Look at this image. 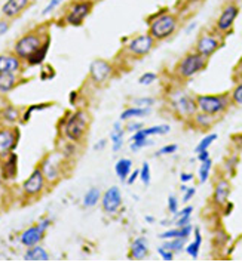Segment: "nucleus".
I'll use <instances>...</instances> for the list:
<instances>
[{"label":"nucleus","mask_w":242,"mask_h":262,"mask_svg":"<svg viewBox=\"0 0 242 262\" xmlns=\"http://www.w3.org/2000/svg\"><path fill=\"white\" fill-rule=\"evenodd\" d=\"M178 28V18L177 15L161 11L156 15L149 18V34L155 40H165L171 37Z\"/></svg>","instance_id":"f257e3e1"},{"label":"nucleus","mask_w":242,"mask_h":262,"mask_svg":"<svg viewBox=\"0 0 242 262\" xmlns=\"http://www.w3.org/2000/svg\"><path fill=\"white\" fill-rule=\"evenodd\" d=\"M169 104L181 119H190L198 113L196 98L190 96L186 91H172L169 94Z\"/></svg>","instance_id":"f03ea898"},{"label":"nucleus","mask_w":242,"mask_h":262,"mask_svg":"<svg viewBox=\"0 0 242 262\" xmlns=\"http://www.w3.org/2000/svg\"><path fill=\"white\" fill-rule=\"evenodd\" d=\"M232 102L230 95L223 94V95H198L196 96V104H198V111H202L210 116H218L224 113Z\"/></svg>","instance_id":"7ed1b4c3"},{"label":"nucleus","mask_w":242,"mask_h":262,"mask_svg":"<svg viewBox=\"0 0 242 262\" xmlns=\"http://www.w3.org/2000/svg\"><path fill=\"white\" fill-rule=\"evenodd\" d=\"M207 59L208 58H205L204 55H201L198 52L188 53L178 62L175 71L181 79H190L207 67Z\"/></svg>","instance_id":"20e7f679"},{"label":"nucleus","mask_w":242,"mask_h":262,"mask_svg":"<svg viewBox=\"0 0 242 262\" xmlns=\"http://www.w3.org/2000/svg\"><path fill=\"white\" fill-rule=\"evenodd\" d=\"M88 123H89V120H88V114L85 111L79 110V111L73 113L69 117V120L66 121V126H64L66 137L73 143H79L86 132Z\"/></svg>","instance_id":"39448f33"},{"label":"nucleus","mask_w":242,"mask_h":262,"mask_svg":"<svg viewBox=\"0 0 242 262\" xmlns=\"http://www.w3.org/2000/svg\"><path fill=\"white\" fill-rule=\"evenodd\" d=\"M42 37L39 34L34 33H28L26 36H23L14 46V52L17 56L27 59L31 53H34L40 46H42Z\"/></svg>","instance_id":"423d86ee"},{"label":"nucleus","mask_w":242,"mask_h":262,"mask_svg":"<svg viewBox=\"0 0 242 262\" xmlns=\"http://www.w3.org/2000/svg\"><path fill=\"white\" fill-rule=\"evenodd\" d=\"M155 39L147 33V34H140L137 37H134L128 46H127V52L133 56H144L147 55L153 48H155Z\"/></svg>","instance_id":"0eeeda50"},{"label":"nucleus","mask_w":242,"mask_h":262,"mask_svg":"<svg viewBox=\"0 0 242 262\" xmlns=\"http://www.w3.org/2000/svg\"><path fill=\"white\" fill-rule=\"evenodd\" d=\"M111 73H113V67L106 59H95L89 65V76L97 85L107 82Z\"/></svg>","instance_id":"6e6552de"},{"label":"nucleus","mask_w":242,"mask_h":262,"mask_svg":"<svg viewBox=\"0 0 242 262\" xmlns=\"http://www.w3.org/2000/svg\"><path fill=\"white\" fill-rule=\"evenodd\" d=\"M18 144V130L9 127L0 129V159H6Z\"/></svg>","instance_id":"1a4fd4ad"},{"label":"nucleus","mask_w":242,"mask_h":262,"mask_svg":"<svg viewBox=\"0 0 242 262\" xmlns=\"http://www.w3.org/2000/svg\"><path fill=\"white\" fill-rule=\"evenodd\" d=\"M92 6L94 5H92V2H89V0H83V2L75 3L66 17V23L70 25H81L85 21V18L91 14Z\"/></svg>","instance_id":"9d476101"},{"label":"nucleus","mask_w":242,"mask_h":262,"mask_svg":"<svg viewBox=\"0 0 242 262\" xmlns=\"http://www.w3.org/2000/svg\"><path fill=\"white\" fill-rule=\"evenodd\" d=\"M238 15H239V8H238L236 5H233V3H232V5H227V6L221 11V14L218 15V18H217V21H215V28H217V31H220V33H229V31L232 30V27H233V24H235Z\"/></svg>","instance_id":"9b49d317"},{"label":"nucleus","mask_w":242,"mask_h":262,"mask_svg":"<svg viewBox=\"0 0 242 262\" xmlns=\"http://www.w3.org/2000/svg\"><path fill=\"white\" fill-rule=\"evenodd\" d=\"M122 206V194L117 187H110L104 194H103V209L106 214L113 215L119 211Z\"/></svg>","instance_id":"f8f14e48"},{"label":"nucleus","mask_w":242,"mask_h":262,"mask_svg":"<svg viewBox=\"0 0 242 262\" xmlns=\"http://www.w3.org/2000/svg\"><path fill=\"white\" fill-rule=\"evenodd\" d=\"M43 187H45V175L42 172L40 167L34 169L31 172V175L24 181L23 184V191L27 194V195H37L43 191Z\"/></svg>","instance_id":"ddd939ff"},{"label":"nucleus","mask_w":242,"mask_h":262,"mask_svg":"<svg viewBox=\"0 0 242 262\" xmlns=\"http://www.w3.org/2000/svg\"><path fill=\"white\" fill-rule=\"evenodd\" d=\"M218 48H220V40L213 34H204L196 42V52L204 55L205 58H210Z\"/></svg>","instance_id":"4468645a"},{"label":"nucleus","mask_w":242,"mask_h":262,"mask_svg":"<svg viewBox=\"0 0 242 262\" xmlns=\"http://www.w3.org/2000/svg\"><path fill=\"white\" fill-rule=\"evenodd\" d=\"M0 173H2V179H5V181H11L17 176L18 156L15 153H11L6 159H3V165H2V169H0Z\"/></svg>","instance_id":"2eb2a0df"},{"label":"nucleus","mask_w":242,"mask_h":262,"mask_svg":"<svg viewBox=\"0 0 242 262\" xmlns=\"http://www.w3.org/2000/svg\"><path fill=\"white\" fill-rule=\"evenodd\" d=\"M43 234H45V230H43L40 225H34V227L27 228V230L21 234L20 241H21L26 247H31V246H36V244L43 238Z\"/></svg>","instance_id":"dca6fc26"},{"label":"nucleus","mask_w":242,"mask_h":262,"mask_svg":"<svg viewBox=\"0 0 242 262\" xmlns=\"http://www.w3.org/2000/svg\"><path fill=\"white\" fill-rule=\"evenodd\" d=\"M229 194H230V184L227 179H220L215 187H214V194H213V200L215 205L218 206H224L227 203L229 199Z\"/></svg>","instance_id":"f3484780"},{"label":"nucleus","mask_w":242,"mask_h":262,"mask_svg":"<svg viewBox=\"0 0 242 262\" xmlns=\"http://www.w3.org/2000/svg\"><path fill=\"white\" fill-rule=\"evenodd\" d=\"M21 69L20 56L17 55H0V73H17Z\"/></svg>","instance_id":"a211bd4d"},{"label":"nucleus","mask_w":242,"mask_h":262,"mask_svg":"<svg viewBox=\"0 0 242 262\" xmlns=\"http://www.w3.org/2000/svg\"><path fill=\"white\" fill-rule=\"evenodd\" d=\"M43 175H45V179H48L49 182H54L59 178V166L58 163L55 162V156H49L46 157L43 162H42V166H40Z\"/></svg>","instance_id":"6ab92c4d"},{"label":"nucleus","mask_w":242,"mask_h":262,"mask_svg":"<svg viewBox=\"0 0 242 262\" xmlns=\"http://www.w3.org/2000/svg\"><path fill=\"white\" fill-rule=\"evenodd\" d=\"M149 255V246H147V241L144 237H138L133 241L131 244V249H130V253H128V258L130 259H144L146 256Z\"/></svg>","instance_id":"aec40b11"},{"label":"nucleus","mask_w":242,"mask_h":262,"mask_svg":"<svg viewBox=\"0 0 242 262\" xmlns=\"http://www.w3.org/2000/svg\"><path fill=\"white\" fill-rule=\"evenodd\" d=\"M30 3V0H8L2 8V14L8 18H14L18 14H21L27 5Z\"/></svg>","instance_id":"412c9836"},{"label":"nucleus","mask_w":242,"mask_h":262,"mask_svg":"<svg viewBox=\"0 0 242 262\" xmlns=\"http://www.w3.org/2000/svg\"><path fill=\"white\" fill-rule=\"evenodd\" d=\"M131 169H133V162H131V159H127V157L119 159L114 165L116 175L119 176L120 181H124V182H127V179L131 173Z\"/></svg>","instance_id":"4be33fe9"},{"label":"nucleus","mask_w":242,"mask_h":262,"mask_svg":"<svg viewBox=\"0 0 242 262\" xmlns=\"http://www.w3.org/2000/svg\"><path fill=\"white\" fill-rule=\"evenodd\" d=\"M193 228L190 224L185 225V227H177V228H172V230H168L165 233H162L159 237L162 240H169V238H177V237H183V238H188L190 234H192Z\"/></svg>","instance_id":"5701e85b"},{"label":"nucleus","mask_w":242,"mask_h":262,"mask_svg":"<svg viewBox=\"0 0 242 262\" xmlns=\"http://www.w3.org/2000/svg\"><path fill=\"white\" fill-rule=\"evenodd\" d=\"M49 43H51V39H49V37H46L45 43H42V46H40V48H39L34 53H31V55L27 58V62H28L30 65H39V64H42V62L45 61L46 55H48V50H49Z\"/></svg>","instance_id":"b1692460"},{"label":"nucleus","mask_w":242,"mask_h":262,"mask_svg":"<svg viewBox=\"0 0 242 262\" xmlns=\"http://www.w3.org/2000/svg\"><path fill=\"white\" fill-rule=\"evenodd\" d=\"M124 135H125V129L120 126V123H116L113 126V130L110 134V138H111V143H113V151H119L124 145Z\"/></svg>","instance_id":"393cba45"},{"label":"nucleus","mask_w":242,"mask_h":262,"mask_svg":"<svg viewBox=\"0 0 242 262\" xmlns=\"http://www.w3.org/2000/svg\"><path fill=\"white\" fill-rule=\"evenodd\" d=\"M24 259L26 261H49V255H48V252L43 247H40V246L36 244V246H31L26 252Z\"/></svg>","instance_id":"a878e982"},{"label":"nucleus","mask_w":242,"mask_h":262,"mask_svg":"<svg viewBox=\"0 0 242 262\" xmlns=\"http://www.w3.org/2000/svg\"><path fill=\"white\" fill-rule=\"evenodd\" d=\"M17 77L15 73H0V92H9L15 88Z\"/></svg>","instance_id":"bb28decb"},{"label":"nucleus","mask_w":242,"mask_h":262,"mask_svg":"<svg viewBox=\"0 0 242 262\" xmlns=\"http://www.w3.org/2000/svg\"><path fill=\"white\" fill-rule=\"evenodd\" d=\"M149 113H150V108H146V107H130L120 114V120L125 121V120H131L135 117H144Z\"/></svg>","instance_id":"cd10ccee"},{"label":"nucleus","mask_w":242,"mask_h":262,"mask_svg":"<svg viewBox=\"0 0 242 262\" xmlns=\"http://www.w3.org/2000/svg\"><path fill=\"white\" fill-rule=\"evenodd\" d=\"M201 244H202V236H201L199 228H196V230H195V240L186 246V253H188L190 258L196 259L198 255H199V250H201Z\"/></svg>","instance_id":"c85d7f7f"},{"label":"nucleus","mask_w":242,"mask_h":262,"mask_svg":"<svg viewBox=\"0 0 242 262\" xmlns=\"http://www.w3.org/2000/svg\"><path fill=\"white\" fill-rule=\"evenodd\" d=\"M100 199H101L100 190L95 188V187H92V188H89V190L86 191V194H85V197H83V206H85V208H94V206L100 202Z\"/></svg>","instance_id":"c756f323"},{"label":"nucleus","mask_w":242,"mask_h":262,"mask_svg":"<svg viewBox=\"0 0 242 262\" xmlns=\"http://www.w3.org/2000/svg\"><path fill=\"white\" fill-rule=\"evenodd\" d=\"M192 212H193V208H192V206H188V208H185L183 211L177 212V214L174 215V219H175L177 227H185V225L190 224Z\"/></svg>","instance_id":"7c9ffc66"},{"label":"nucleus","mask_w":242,"mask_h":262,"mask_svg":"<svg viewBox=\"0 0 242 262\" xmlns=\"http://www.w3.org/2000/svg\"><path fill=\"white\" fill-rule=\"evenodd\" d=\"M211 166H213V162L211 159L205 160V162H201V166H199V172H198V176H199V182L201 184H205L210 178V172H211Z\"/></svg>","instance_id":"2f4dec72"},{"label":"nucleus","mask_w":242,"mask_h":262,"mask_svg":"<svg viewBox=\"0 0 242 262\" xmlns=\"http://www.w3.org/2000/svg\"><path fill=\"white\" fill-rule=\"evenodd\" d=\"M185 243H186V238H183V237H177V238H169L165 244H162L165 249H169V250H172L174 253L175 252H180L181 249L185 247Z\"/></svg>","instance_id":"473e14b6"},{"label":"nucleus","mask_w":242,"mask_h":262,"mask_svg":"<svg viewBox=\"0 0 242 262\" xmlns=\"http://www.w3.org/2000/svg\"><path fill=\"white\" fill-rule=\"evenodd\" d=\"M169 126L168 124H158V126H152V127H147V129H143V132L147 135V137H152V135H165L169 132Z\"/></svg>","instance_id":"72a5a7b5"},{"label":"nucleus","mask_w":242,"mask_h":262,"mask_svg":"<svg viewBox=\"0 0 242 262\" xmlns=\"http://www.w3.org/2000/svg\"><path fill=\"white\" fill-rule=\"evenodd\" d=\"M217 138H218V135H217V134H210V135L204 137V138L199 141V144L196 145L195 153L198 154V153H201V151H204V150H208V148H210V145H211V144H213Z\"/></svg>","instance_id":"f704fd0d"},{"label":"nucleus","mask_w":242,"mask_h":262,"mask_svg":"<svg viewBox=\"0 0 242 262\" xmlns=\"http://www.w3.org/2000/svg\"><path fill=\"white\" fill-rule=\"evenodd\" d=\"M193 119H195V121H196V124H198L199 127H208V126L213 124L214 116H210V114H205V113L199 111V113H196V114L193 116Z\"/></svg>","instance_id":"c9c22d12"},{"label":"nucleus","mask_w":242,"mask_h":262,"mask_svg":"<svg viewBox=\"0 0 242 262\" xmlns=\"http://www.w3.org/2000/svg\"><path fill=\"white\" fill-rule=\"evenodd\" d=\"M3 119L6 120V121H17L18 120V110L17 108H14L12 105H9V107H6L5 110H3Z\"/></svg>","instance_id":"e433bc0d"},{"label":"nucleus","mask_w":242,"mask_h":262,"mask_svg":"<svg viewBox=\"0 0 242 262\" xmlns=\"http://www.w3.org/2000/svg\"><path fill=\"white\" fill-rule=\"evenodd\" d=\"M156 79H158L156 73L147 71V73L141 74V77L138 79V83H140V85H143V86H149V85H152L153 82H156Z\"/></svg>","instance_id":"4c0bfd02"},{"label":"nucleus","mask_w":242,"mask_h":262,"mask_svg":"<svg viewBox=\"0 0 242 262\" xmlns=\"http://www.w3.org/2000/svg\"><path fill=\"white\" fill-rule=\"evenodd\" d=\"M140 181L146 187L150 184V167H149V163H143V166L140 169Z\"/></svg>","instance_id":"58836bf2"},{"label":"nucleus","mask_w":242,"mask_h":262,"mask_svg":"<svg viewBox=\"0 0 242 262\" xmlns=\"http://www.w3.org/2000/svg\"><path fill=\"white\" fill-rule=\"evenodd\" d=\"M230 98H232V102L238 104V105H242V83H239L230 94Z\"/></svg>","instance_id":"ea45409f"},{"label":"nucleus","mask_w":242,"mask_h":262,"mask_svg":"<svg viewBox=\"0 0 242 262\" xmlns=\"http://www.w3.org/2000/svg\"><path fill=\"white\" fill-rule=\"evenodd\" d=\"M153 143L149 140V138H146V140H141V141H133L131 143V150L133 151H138V150H141V148H144V147H147V145H152Z\"/></svg>","instance_id":"a19ab883"},{"label":"nucleus","mask_w":242,"mask_h":262,"mask_svg":"<svg viewBox=\"0 0 242 262\" xmlns=\"http://www.w3.org/2000/svg\"><path fill=\"white\" fill-rule=\"evenodd\" d=\"M158 253L162 256L163 261H172V259H174V252L169 250V249H165L163 246L158 247Z\"/></svg>","instance_id":"79ce46f5"},{"label":"nucleus","mask_w":242,"mask_h":262,"mask_svg":"<svg viewBox=\"0 0 242 262\" xmlns=\"http://www.w3.org/2000/svg\"><path fill=\"white\" fill-rule=\"evenodd\" d=\"M168 211L172 215H175L178 212V200L174 197V195H169V197H168Z\"/></svg>","instance_id":"37998d69"},{"label":"nucleus","mask_w":242,"mask_h":262,"mask_svg":"<svg viewBox=\"0 0 242 262\" xmlns=\"http://www.w3.org/2000/svg\"><path fill=\"white\" fill-rule=\"evenodd\" d=\"M178 150V147L175 144H169V145H165L162 147L159 151H158V156H168V154H172Z\"/></svg>","instance_id":"c03bdc74"},{"label":"nucleus","mask_w":242,"mask_h":262,"mask_svg":"<svg viewBox=\"0 0 242 262\" xmlns=\"http://www.w3.org/2000/svg\"><path fill=\"white\" fill-rule=\"evenodd\" d=\"M61 2H63V0H51V2L46 5V8L42 11V15H48V14H51V12H52L59 3H61Z\"/></svg>","instance_id":"a18cd8bd"},{"label":"nucleus","mask_w":242,"mask_h":262,"mask_svg":"<svg viewBox=\"0 0 242 262\" xmlns=\"http://www.w3.org/2000/svg\"><path fill=\"white\" fill-rule=\"evenodd\" d=\"M155 104V99L153 98H140V99H135V107H146V108H150V105Z\"/></svg>","instance_id":"49530a36"},{"label":"nucleus","mask_w":242,"mask_h":262,"mask_svg":"<svg viewBox=\"0 0 242 262\" xmlns=\"http://www.w3.org/2000/svg\"><path fill=\"white\" fill-rule=\"evenodd\" d=\"M45 107H48V104H40V105H33V107H30V108L26 111V114H24V121H27V120L30 119V114H31L33 111H36V110H42V108H45Z\"/></svg>","instance_id":"de8ad7c7"},{"label":"nucleus","mask_w":242,"mask_h":262,"mask_svg":"<svg viewBox=\"0 0 242 262\" xmlns=\"http://www.w3.org/2000/svg\"><path fill=\"white\" fill-rule=\"evenodd\" d=\"M195 192H196V190H195V188H186L185 195H183V202H185V203H188L189 200H192V197L195 195Z\"/></svg>","instance_id":"09e8293b"},{"label":"nucleus","mask_w":242,"mask_h":262,"mask_svg":"<svg viewBox=\"0 0 242 262\" xmlns=\"http://www.w3.org/2000/svg\"><path fill=\"white\" fill-rule=\"evenodd\" d=\"M137 178H140V170H134V172H131L130 176H128V179H127V182H128L130 185H133V184L137 181Z\"/></svg>","instance_id":"8fccbe9b"},{"label":"nucleus","mask_w":242,"mask_h":262,"mask_svg":"<svg viewBox=\"0 0 242 262\" xmlns=\"http://www.w3.org/2000/svg\"><path fill=\"white\" fill-rule=\"evenodd\" d=\"M143 127V124L141 123H130L128 126H127V130H130V132H137V130H140Z\"/></svg>","instance_id":"3c124183"},{"label":"nucleus","mask_w":242,"mask_h":262,"mask_svg":"<svg viewBox=\"0 0 242 262\" xmlns=\"http://www.w3.org/2000/svg\"><path fill=\"white\" fill-rule=\"evenodd\" d=\"M9 30V23L8 21H0V36H3Z\"/></svg>","instance_id":"603ef678"},{"label":"nucleus","mask_w":242,"mask_h":262,"mask_svg":"<svg viewBox=\"0 0 242 262\" xmlns=\"http://www.w3.org/2000/svg\"><path fill=\"white\" fill-rule=\"evenodd\" d=\"M208 159H210L208 150H204V151L198 153V160H199V162H205V160H208Z\"/></svg>","instance_id":"864d4df0"},{"label":"nucleus","mask_w":242,"mask_h":262,"mask_svg":"<svg viewBox=\"0 0 242 262\" xmlns=\"http://www.w3.org/2000/svg\"><path fill=\"white\" fill-rule=\"evenodd\" d=\"M180 179H181V182H189V181L193 179V175H192V173H186V172H183V173H181V176H180Z\"/></svg>","instance_id":"5fc2aeb1"},{"label":"nucleus","mask_w":242,"mask_h":262,"mask_svg":"<svg viewBox=\"0 0 242 262\" xmlns=\"http://www.w3.org/2000/svg\"><path fill=\"white\" fill-rule=\"evenodd\" d=\"M106 144H107V141H106V140H101V141H100V143H98V144H97V145H95L94 148H95V150L104 148V147H106Z\"/></svg>","instance_id":"6e6d98bb"},{"label":"nucleus","mask_w":242,"mask_h":262,"mask_svg":"<svg viewBox=\"0 0 242 262\" xmlns=\"http://www.w3.org/2000/svg\"><path fill=\"white\" fill-rule=\"evenodd\" d=\"M39 225H40V227H42L43 230H46V228H48V227L51 225V219H45V221H42V222H40Z\"/></svg>","instance_id":"4d7b16f0"},{"label":"nucleus","mask_w":242,"mask_h":262,"mask_svg":"<svg viewBox=\"0 0 242 262\" xmlns=\"http://www.w3.org/2000/svg\"><path fill=\"white\" fill-rule=\"evenodd\" d=\"M226 205H227V208L224 209V214H226V215H229V214H230V211L233 209V205H232V203H229V202H227Z\"/></svg>","instance_id":"13d9d810"},{"label":"nucleus","mask_w":242,"mask_h":262,"mask_svg":"<svg viewBox=\"0 0 242 262\" xmlns=\"http://www.w3.org/2000/svg\"><path fill=\"white\" fill-rule=\"evenodd\" d=\"M75 98H76V92H72V95H70V102L72 104L75 102Z\"/></svg>","instance_id":"bf43d9fd"},{"label":"nucleus","mask_w":242,"mask_h":262,"mask_svg":"<svg viewBox=\"0 0 242 262\" xmlns=\"http://www.w3.org/2000/svg\"><path fill=\"white\" fill-rule=\"evenodd\" d=\"M195 27H196V24H195V23H193V24H192V25H189V27H188V31H192V30H193V28H195Z\"/></svg>","instance_id":"052dcab7"},{"label":"nucleus","mask_w":242,"mask_h":262,"mask_svg":"<svg viewBox=\"0 0 242 262\" xmlns=\"http://www.w3.org/2000/svg\"><path fill=\"white\" fill-rule=\"evenodd\" d=\"M146 221H149V222H153V221H155V218H152V216H146Z\"/></svg>","instance_id":"680f3d73"},{"label":"nucleus","mask_w":242,"mask_h":262,"mask_svg":"<svg viewBox=\"0 0 242 262\" xmlns=\"http://www.w3.org/2000/svg\"><path fill=\"white\" fill-rule=\"evenodd\" d=\"M0 182H2V173H0Z\"/></svg>","instance_id":"e2e57ef3"}]
</instances>
